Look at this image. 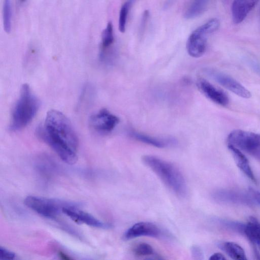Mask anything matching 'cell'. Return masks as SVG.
I'll return each mask as SVG.
<instances>
[{"label": "cell", "mask_w": 260, "mask_h": 260, "mask_svg": "<svg viewBox=\"0 0 260 260\" xmlns=\"http://www.w3.org/2000/svg\"><path fill=\"white\" fill-rule=\"evenodd\" d=\"M114 42L113 24L109 21L102 35L101 50L100 58L101 61H105L109 52V50Z\"/></svg>", "instance_id": "17"}, {"label": "cell", "mask_w": 260, "mask_h": 260, "mask_svg": "<svg viewBox=\"0 0 260 260\" xmlns=\"http://www.w3.org/2000/svg\"><path fill=\"white\" fill-rule=\"evenodd\" d=\"M218 247L229 257L235 260L247 259L243 248L238 244L233 242H223L218 244Z\"/></svg>", "instance_id": "18"}, {"label": "cell", "mask_w": 260, "mask_h": 260, "mask_svg": "<svg viewBox=\"0 0 260 260\" xmlns=\"http://www.w3.org/2000/svg\"><path fill=\"white\" fill-rule=\"evenodd\" d=\"M216 222L224 228L243 234L245 224L243 223L224 219H217Z\"/></svg>", "instance_id": "22"}, {"label": "cell", "mask_w": 260, "mask_h": 260, "mask_svg": "<svg viewBox=\"0 0 260 260\" xmlns=\"http://www.w3.org/2000/svg\"><path fill=\"white\" fill-rule=\"evenodd\" d=\"M198 86L202 92L213 102L222 106L229 104V98L227 94L208 81L201 79L198 81Z\"/></svg>", "instance_id": "12"}, {"label": "cell", "mask_w": 260, "mask_h": 260, "mask_svg": "<svg viewBox=\"0 0 260 260\" xmlns=\"http://www.w3.org/2000/svg\"><path fill=\"white\" fill-rule=\"evenodd\" d=\"M161 234L160 229L156 224L150 222L141 221L127 229L123 235V239L129 240L142 236L158 238L161 236Z\"/></svg>", "instance_id": "11"}, {"label": "cell", "mask_w": 260, "mask_h": 260, "mask_svg": "<svg viewBox=\"0 0 260 260\" xmlns=\"http://www.w3.org/2000/svg\"><path fill=\"white\" fill-rule=\"evenodd\" d=\"M130 136L138 141L159 148H165L176 143V141L172 138H160L137 132H131Z\"/></svg>", "instance_id": "15"}, {"label": "cell", "mask_w": 260, "mask_h": 260, "mask_svg": "<svg viewBox=\"0 0 260 260\" xmlns=\"http://www.w3.org/2000/svg\"><path fill=\"white\" fill-rule=\"evenodd\" d=\"M249 194L254 202L260 205V192L250 188L249 189Z\"/></svg>", "instance_id": "26"}, {"label": "cell", "mask_w": 260, "mask_h": 260, "mask_svg": "<svg viewBox=\"0 0 260 260\" xmlns=\"http://www.w3.org/2000/svg\"><path fill=\"white\" fill-rule=\"evenodd\" d=\"M190 251L193 259L201 260L204 258L203 251L199 246L192 245L190 248Z\"/></svg>", "instance_id": "25"}, {"label": "cell", "mask_w": 260, "mask_h": 260, "mask_svg": "<svg viewBox=\"0 0 260 260\" xmlns=\"http://www.w3.org/2000/svg\"><path fill=\"white\" fill-rule=\"evenodd\" d=\"M15 256L13 252L2 246L0 247L1 260H12L15 258Z\"/></svg>", "instance_id": "24"}, {"label": "cell", "mask_w": 260, "mask_h": 260, "mask_svg": "<svg viewBox=\"0 0 260 260\" xmlns=\"http://www.w3.org/2000/svg\"><path fill=\"white\" fill-rule=\"evenodd\" d=\"M62 213L77 223H83L92 227L103 229H107L112 227L111 224L101 221L90 214L79 209L74 204L64 207L62 209Z\"/></svg>", "instance_id": "8"}, {"label": "cell", "mask_w": 260, "mask_h": 260, "mask_svg": "<svg viewBox=\"0 0 260 260\" xmlns=\"http://www.w3.org/2000/svg\"><path fill=\"white\" fill-rule=\"evenodd\" d=\"M259 0H234L232 6L233 21L235 24L242 22Z\"/></svg>", "instance_id": "13"}, {"label": "cell", "mask_w": 260, "mask_h": 260, "mask_svg": "<svg viewBox=\"0 0 260 260\" xmlns=\"http://www.w3.org/2000/svg\"><path fill=\"white\" fill-rule=\"evenodd\" d=\"M219 25V20L213 18L192 31L186 43L188 54L193 58L201 57L206 50L208 36L216 31Z\"/></svg>", "instance_id": "4"}, {"label": "cell", "mask_w": 260, "mask_h": 260, "mask_svg": "<svg viewBox=\"0 0 260 260\" xmlns=\"http://www.w3.org/2000/svg\"><path fill=\"white\" fill-rule=\"evenodd\" d=\"M12 10L11 0H4L3 9V25L5 31L9 34L11 30Z\"/></svg>", "instance_id": "21"}, {"label": "cell", "mask_w": 260, "mask_h": 260, "mask_svg": "<svg viewBox=\"0 0 260 260\" xmlns=\"http://www.w3.org/2000/svg\"><path fill=\"white\" fill-rule=\"evenodd\" d=\"M133 251L138 257L158 256L153 248L148 243L141 242L135 246Z\"/></svg>", "instance_id": "20"}, {"label": "cell", "mask_w": 260, "mask_h": 260, "mask_svg": "<svg viewBox=\"0 0 260 260\" xmlns=\"http://www.w3.org/2000/svg\"><path fill=\"white\" fill-rule=\"evenodd\" d=\"M243 234L260 250V222L258 219L250 217L245 224Z\"/></svg>", "instance_id": "16"}, {"label": "cell", "mask_w": 260, "mask_h": 260, "mask_svg": "<svg viewBox=\"0 0 260 260\" xmlns=\"http://www.w3.org/2000/svg\"><path fill=\"white\" fill-rule=\"evenodd\" d=\"M212 198L218 203L252 206L255 202L250 194L229 189H218L212 193Z\"/></svg>", "instance_id": "10"}, {"label": "cell", "mask_w": 260, "mask_h": 260, "mask_svg": "<svg viewBox=\"0 0 260 260\" xmlns=\"http://www.w3.org/2000/svg\"><path fill=\"white\" fill-rule=\"evenodd\" d=\"M226 258L222 254L218 252L213 253L209 258L210 260H224Z\"/></svg>", "instance_id": "28"}, {"label": "cell", "mask_w": 260, "mask_h": 260, "mask_svg": "<svg viewBox=\"0 0 260 260\" xmlns=\"http://www.w3.org/2000/svg\"><path fill=\"white\" fill-rule=\"evenodd\" d=\"M40 101L27 84H24L12 110L9 125L10 131H19L27 125L36 115Z\"/></svg>", "instance_id": "3"}, {"label": "cell", "mask_w": 260, "mask_h": 260, "mask_svg": "<svg viewBox=\"0 0 260 260\" xmlns=\"http://www.w3.org/2000/svg\"><path fill=\"white\" fill-rule=\"evenodd\" d=\"M250 66L251 67L252 70L258 75L260 76V63L256 61H251L250 62Z\"/></svg>", "instance_id": "27"}, {"label": "cell", "mask_w": 260, "mask_h": 260, "mask_svg": "<svg viewBox=\"0 0 260 260\" xmlns=\"http://www.w3.org/2000/svg\"><path fill=\"white\" fill-rule=\"evenodd\" d=\"M119 122V118L106 109H102L90 117L91 128L100 134L111 132Z\"/></svg>", "instance_id": "7"}, {"label": "cell", "mask_w": 260, "mask_h": 260, "mask_svg": "<svg viewBox=\"0 0 260 260\" xmlns=\"http://www.w3.org/2000/svg\"><path fill=\"white\" fill-rule=\"evenodd\" d=\"M209 0H192L184 13V17L190 19L200 16L206 9Z\"/></svg>", "instance_id": "19"}, {"label": "cell", "mask_w": 260, "mask_h": 260, "mask_svg": "<svg viewBox=\"0 0 260 260\" xmlns=\"http://www.w3.org/2000/svg\"><path fill=\"white\" fill-rule=\"evenodd\" d=\"M228 149L232 154L235 163L239 169L254 182H256L249 162L241 150L232 145H228Z\"/></svg>", "instance_id": "14"}, {"label": "cell", "mask_w": 260, "mask_h": 260, "mask_svg": "<svg viewBox=\"0 0 260 260\" xmlns=\"http://www.w3.org/2000/svg\"><path fill=\"white\" fill-rule=\"evenodd\" d=\"M142 160L175 194L180 197L186 195L187 188L185 178L173 164L152 155H143Z\"/></svg>", "instance_id": "2"}, {"label": "cell", "mask_w": 260, "mask_h": 260, "mask_svg": "<svg viewBox=\"0 0 260 260\" xmlns=\"http://www.w3.org/2000/svg\"><path fill=\"white\" fill-rule=\"evenodd\" d=\"M36 134L64 162L73 165L77 161L78 139L70 121L62 113L49 111Z\"/></svg>", "instance_id": "1"}, {"label": "cell", "mask_w": 260, "mask_h": 260, "mask_svg": "<svg viewBox=\"0 0 260 260\" xmlns=\"http://www.w3.org/2000/svg\"><path fill=\"white\" fill-rule=\"evenodd\" d=\"M25 1V0H21V1H22V2H23V1Z\"/></svg>", "instance_id": "30"}, {"label": "cell", "mask_w": 260, "mask_h": 260, "mask_svg": "<svg viewBox=\"0 0 260 260\" xmlns=\"http://www.w3.org/2000/svg\"><path fill=\"white\" fill-rule=\"evenodd\" d=\"M131 5L129 2L125 3L122 6L119 12L118 28L122 33L125 31L127 14Z\"/></svg>", "instance_id": "23"}, {"label": "cell", "mask_w": 260, "mask_h": 260, "mask_svg": "<svg viewBox=\"0 0 260 260\" xmlns=\"http://www.w3.org/2000/svg\"><path fill=\"white\" fill-rule=\"evenodd\" d=\"M229 144L245 151L260 160V134L234 130L228 137Z\"/></svg>", "instance_id": "6"}, {"label": "cell", "mask_w": 260, "mask_h": 260, "mask_svg": "<svg viewBox=\"0 0 260 260\" xmlns=\"http://www.w3.org/2000/svg\"><path fill=\"white\" fill-rule=\"evenodd\" d=\"M206 72L216 82L237 95L245 99L251 97L250 92L232 77L211 69L207 70Z\"/></svg>", "instance_id": "9"}, {"label": "cell", "mask_w": 260, "mask_h": 260, "mask_svg": "<svg viewBox=\"0 0 260 260\" xmlns=\"http://www.w3.org/2000/svg\"><path fill=\"white\" fill-rule=\"evenodd\" d=\"M24 204L38 214L50 219H54L61 213L64 207L71 205L59 200L29 196L25 198Z\"/></svg>", "instance_id": "5"}, {"label": "cell", "mask_w": 260, "mask_h": 260, "mask_svg": "<svg viewBox=\"0 0 260 260\" xmlns=\"http://www.w3.org/2000/svg\"><path fill=\"white\" fill-rule=\"evenodd\" d=\"M59 255H60V257H62V258L63 259H70V258L68 256H67L66 254H64V253H62L61 252H60Z\"/></svg>", "instance_id": "29"}]
</instances>
